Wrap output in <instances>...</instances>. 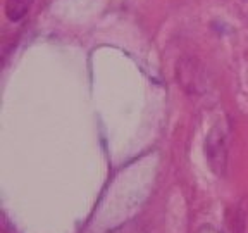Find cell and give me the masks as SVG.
Returning a JSON list of instances; mask_svg holds the SVG:
<instances>
[{
  "label": "cell",
  "instance_id": "6da1fadb",
  "mask_svg": "<svg viewBox=\"0 0 248 233\" xmlns=\"http://www.w3.org/2000/svg\"><path fill=\"white\" fill-rule=\"evenodd\" d=\"M205 155L210 167L217 175H222L226 167V138L222 130L214 128L205 140Z\"/></svg>",
  "mask_w": 248,
  "mask_h": 233
},
{
  "label": "cell",
  "instance_id": "7a4b0ae2",
  "mask_svg": "<svg viewBox=\"0 0 248 233\" xmlns=\"http://www.w3.org/2000/svg\"><path fill=\"white\" fill-rule=\"evenodd\" d=\"M35 0H7L5 2V16L12 23H19L24 19V16L30 12L31 5Z\"/></svg>",
  "mask_w": 248,
  "mask_h": 233
},
{
  "label": "cell",
  "instance_id": "3957f363",
  "mask_svg": "<svg viewBox=\"0 0 248 233\" xmlns=\"http://www.w3.org/2000/svg\"><path fill=\"white\" fill-rule=\"evenodd\" d=\"M245 2H248V0H245Z\"/></svg>",
  "mask_w": 248,
  "mask_h": 233
}]
</instances>
